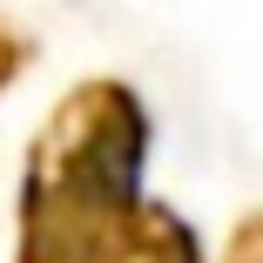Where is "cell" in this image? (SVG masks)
I'll list each match as a JSON object with an SVG mask.
<instances>
[{
    "label": "cell",
    "mask_w": 263,
    "mask_h": 263,
    "mask_svg": "<svg viewBox=\"0 0 263 263\" xmlns=\"http://www.w3.org/2000/svg\"><path fill=\"white\" fill-rule=\"evenodd\" d=\"M148 115L128 81H81L27 148L21 263H108L142 202Z\"/></svg>",
    "instance_id": "6da1fadb"
},
{
    "label": "cell",
    "mask_w": 263,
    "mask_h": 263,
    "mask_svg": "<svg viewBox=\"0 0 263 263\" xmlns=\"http://www.w3.org/2000/svg\"><path fill=\"white\" fill-rule=\"evenodd\" d=\"M108 263H202V243H196V230L176 216V209L142 196L135 216L115 236V250H108Z\"/></svg>",
    "instance_id": "7a4b0ae2"
},
{
    "label": "cell",
    "mask_w": 263,
    "mask_h": 263,
    "mask_svg": "<svg viewBox=\"0 0 263 263\" xmlns=\"http://www.w3.org/2000/svg\"><path fill=\"white\" fill-rule=\"evenodd\" d=\"M27 61H34V41H27V34H21L7 14H0V88H7V81H14Z\"/></svg>",
    "instance_id": "3957f363"
},
{
    "label": "cell",
    "mask_w": 263,
    "mask_h": 263,
    "mask_svg": "<svg viewBox=\"0 0 263 263\" xmlns=\"http://www.w3.org/2000/svg\"><path fill=\"white\" fill-rule=\"evenodd\" d=\"M230 263H263V209L250 223H236V236H230Z\"/></svg>",
    "instance_id": "277c9868"
}]
</instances>
